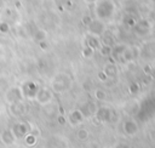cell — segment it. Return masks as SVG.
<instances>
[{
    "label": "cell",
    "instance_id": "obj_7",
    "mask_svg": "<svg viewBox=\"0 0 155 148\" xmlns=\"http://www.w3.org/2000/svg\"><path fill=\"white\" fill-rule=\"evenodd\" d=\"M85 2H87V4H96L98 0H84Z\"/></svg>",
    "mask_w": 155,
    "mask_h": 148
},
{
    "label": "cell",
    "instance_id": "obj_4",
    "mask_svg": "<svg viewBox=\"0 0 155 148\" xmlns=\"http://www.w3.org/2000/svg\"><path fill=\"white\" fill-rule=\"evenodd\" d=\"M8 30H10V27H8L7 23H5V22L0 23V32H1V33H7Z\"/></svg>",
    "mask_w": 155,
    "mask_h": 148
},
{
    "label": "cell",
    "instance_id": "obj_3",
    "mask_svg": "<svg viewBox=\"0 0 155 148\" xmlns=\"http://www.w3.org/2000/svg\"><path fill=\"white\" fill-rule=\"evenodd\" d=\"M78 137H79L80 140H86V138L88 137V132H87V130H85V129L79 130V132H78Z\"/></svg>",
    "mask_w": 155,
    "mask_h": 148
},
{
    "label": "cell",
    "instance_id": "obj_6",
    "mask_svg": "<svg viewBox=\"0 0 155 148\" xmlns=\"http://www.w3.org/2000/svg\"><path fill=\"white\" fill-rule=\"evenodd\" d=\"M98 78H99L101 80H107V74H105L104 72H99V73H98Z\"/></svg>",
    "mask_w": 155,
    "mask_h": 148
},
{
    "label": "cell",
    "instance_id": "obj_2",
    "mask_svg": "<svg viewBox=\"0 0 155 148\" xmlns=\"http://www.w3.org/2000/svg\"><path fill=\"white\" fill-rule=\"evenodd\" d=\"M45 36H46V33L44 32V30H38L36 33H35V35H34V38L40 42V41H42V40H45Z\"/></svg>",
    "mask_w": 155,
    "mask_h": 148
},
{
    "label": "cell",
    "instance_id": "obj_5",
    "mask_svg": "<svg viewBox=\"0 0 155 148\" xmlns=\"http://www.w3.org/2000/svg\"><path fill=\"white\" fill-rule=\"evenodd\" d=\"M96 95H97L96 97H97L98 99H104V98H105V93H104L103 91H101V90H97V91H96Z\"/></svg>",
    "mask_w": 155,
    "mask_h": 148
},
{
    "label": "cell",
    "instance_id": "obj_1",
    "mask_svg": "<svg viewBox=\"0 0 155 148\" xmlns=\"http://www.w3.org/2000/svg\"><path fill=\"white\" fill-rule=\"evenodd\" d=\"M96 16L98 19H108L114 15L115 5L113 0H98L96 2Z\"/></svg>",
    "mask_w": 155,
    "mask_h": 148
}]
</instances>
